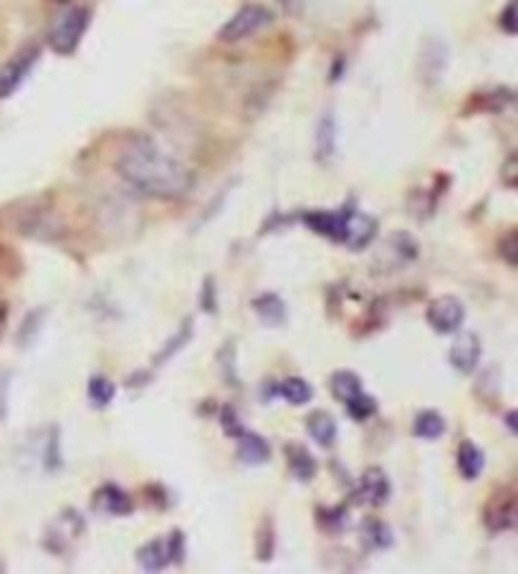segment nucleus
Instances as JSON below:
<instances>
[{
	"instance_id": "nucleus-1",
	"label": "nucleus",
	"mask_w": 518,
	"mask_h": 574,
	"mask_svg": "<svg viewBox=\"0 0 518 574\" xmlns=\"http://www.w3.org/2000/svg\"><path fill=\"white\" fill-rule=\"evenodd\" d=\"M114 168L130 187L157 200L185 198L195 185L193 170L147 135L132 137L116 155Z\"/></svg>"
},
{
	"instance_id": "nucleus-2",
	"label": "nucleus",
	"mask_w": 518,
	"mask_h": 574,
	"mask_svg": "<svg viewBox=\"0 0 518 574\" xmlns=\"http://www.w3.org/2000/svg\"><path fill=\"white\" fill-rule=\"evenodd\" d=\"M91 26V11L86 5H66L57 13L49 28V46L59 57H72L82 46L86 30Z\"/></svg>"
},
{
	"instance_id": "nucleus-3",
	"label": "nucleus",
	"mask_w": 518,
	"mask_h": 574,
	"mask_svg": "<svg viewBox=\"0 0 518 574\" xmlns=\"http://www.w3.org/2000/svg\"><path fill=\"white\" fill-rule=\"evenodd\" d=\"M38 59H41V46L28 44V46H23L18 53H13L3 66H0V99L13 97V94L21 89L28 74L36 69Z\"/></svg>"
},
{
	"instance_id": "nucleus-4",
	"label": "nucleus",
	"mask_w": 518,
	"mask_h": 574,
	"mask_svg": "<svg viewBox=\"0 0 518 574\" xmlns=\"http://www.w3.org/2000/svg\"><path fill=\"white\" fill-rule=\"evenodd\" d=\"M271 21H273V13L269 11V8L261 3H248V5H243L231 21H225V26L221 28V34L218 36H221V41L225 44H238L243 41V38L258 34V30L269 26Z\"/></svg>"
},
{
	"instance_id": "nucleus-5",
	"label": "nucleus",
	"mask_w": 518,
	"mask_h": 574,
	"mask_svg": "<svg viewBox=\"0 0 518 574\" xmlns=\"http://www.w3.org/2000/svg\"><path fill=\"white\" fill-rule=\"evenodd\" d=\"M355 200H349L347 206H342L340 210H311V213H304V225L311 228L313 233L324 235L326 241L332 243H344V235H347V220L355 210Z\"/></svg>"
},
{
	"instance_id": "nucleus-6",
	"label": "nucleus",
	"mask_w": 518,
	"mask_h": 574,
	"mask_svg": "<svg viewBox=\"0 0 518 574\" xmlns=\"http://www.w3.org/2000/svg\"><path fill=\"white\" fill-rule=\"evenodd\" d=\"M425 319L437 334H455L466 321V304L458 296L433 298L425 309Z\"/></svg>"
},
{
	"instance_id": "nucleus-7",
	"label": "nucleus",
	"mask_w": 518,
	"mask_h": 574,
	"mask_svg": "<svg viewBox=\"0 0 518 574\" xmlns=\"http://www.w3.org/2000/svg\"><path fill=\"white\" fill-rule=\"evenodd\" d=\"M483 524L493 534L511 532L516 526V493L511 489H501L493 493L483 509Z\"/></svg>"
},
{
	"instance_id": "nucleus-8",
	"label": "nucleus",
	"mask_w": 518,
	"mask_h": 574,
	"mask_svg": "<svg viewBox=\"0 0 518 574\" xmlns=\"http://www.w3.org/2000/svg\"><path fill=\"white\" fill-rule=\"evenodd\" d=\"M483 355V344L481 337L476 332H455V342L451 347V365L453 369H458L460 375L476 373L478 362Z\"/></svg>"
},
{
	"instance_id": "nucleus-9",
	"label": "nucleus",
	"mask_w": 518,
	"mask_h": 574,
	"mask_svg": "<svg viewBox=\"0 0 518 574\" xmlns=\"http://www.w3.org/2000/svg\"><path fill=\"white\" fill-rule=\"evenodd\" d=\"M392 497V484L387 471L380 466L365 468V474L359 476L357 484V499L362 503H372V506H382Z\"/></svg>"
},
{
	"instance_id": "nucleus-10",
	"label": "nucleus",
	"mask_w": 518,
	"mask_h": 574,
	"mask_svg": "<svg viewBox=\"0 0 518 574\" xmlns=\"http://www.w3.org/2000/svg\"><path fill=\"white\" fill-rule=\"evenodd\" d=\"M91 506L107 516H130L135 511V501L116 484H104L94 491Z\"/></svg>"
},
{
	"instance_id": "nucleus-11",
	"label": "nucleus",
	"mask_w": 518,
	"mask_h": 574,
	"mask_svg": "<svg viewBox=\"0 0 518 574\" xmlns=\"http://www.w3.org/2000/svg\"><path fill=\"white\" fill-rule=\"evenodd\" d=\"M377 231H380V223H377L372 216H367L359 208H355L347 220L344 246H349L351 251H365L377 239Z\"/></svg>"
},
{
	"instance_id": "nucleus-12",
	"label": "nucleus",
	"mask_w": 518,
	"mask_h": 574,
	"mask_svg": "<svg viewBox=\"0 0 518 574\" xmlns=\"http://www.w3.org/2000/svg\"><path fill=\"white\" fill-rule=\"evenodd\" d=\"M235 448H238V459L246 466H263L271 461V443L263 436H258L254 430H246L235 438Z\"/></svg>"
},
{
	"instance_id": "nucleus-13",
	"label": "nucleus",
	"mask_w": 518,
	"mask_h": 574,
	"mask_svg": "<svg viewBox=\"0 0 518 574\" xmlns=\"http://www.w3.org/2000/svg\"><path fill=\"white\" fill-rule=\"evenodd\" d=\"M306 432H309L311 440H317L319 448H334L336 436H340V426H336V418L329 411H313L309 418H306Z\"/></svg>"
},
{
	"instance_id": "nucleus-14",
	"label": "nucleus",
	"mask_w": 518,
	"mask_h": 574,
	"mask_svg": "<svg viewBox=\"0 0 518 574\" xmlns=\"http://www.w3.org/2000/svg\"><path fill=\"white\" fill-rule=\"evenodd\" d=\"M286 453V463H288V471H292L296 481L301 484H309L313 476H317L319 471V463L313 459V453L309 451L306 445H298V443H288L284 448Z\"/></svg>"
},
{
	"instance_id": "nucleus-15",
	"label": "nucleus",
	"mask_w": 518,
	"mask_h": 574,
	"mask_svg": "<svg viewBox=\"0 0 518 574\" xmlns=\"http://www.w3.org/2000/svg\"><path fill=\"white\" fill-rule=\"evenodd\" d=\"M359 537H362L365 547L370 549V552H384V549L395 545V534H392L390 524L374 516L362 518V524H359Z\"/></svg>"
},
{
	"instance_id": "nucleus-16",
	"label": "nucleus",
	"mask_w": 518,
	"mask_h": 574,
	"mask_svg": "<svg viewBox=\"0 0 518 574\" xmlns=\"http://www.w3.org/2000/svg\"><path fill=\"white\" fill-rule=\"evenodd\" d=\"M250 306H254V312L258 314V319H261V325H266V327H284L286 325L288 309H286V302L279 294L256 296L254 302H250Z\"/></svg>"
},
{
	"instance_id": "nucleus-17",
	"label": "nucleus",
	"mask_w": 518,
	"mask_h": 574,
	"mask_svg": "<svg viewBox=\"0 0 518 574\" xmlns=\"http://www.w3.org/2000/svg\"><path fill=\"white\" fill-rule=\"evenodd\" d=\"M455 461H458V471L466 481H476V478H481V474L485 471V453L481 445L473 443V440H462L458 445Z\"/></svg>"
},
{
	"instance_id": "nucleus-18",
	"label": "nucleus",
	"mask_w": 518,
	"mask_h": 574,
	"mask_svg": "<svg viewBox=\"0 0 518 574\" xmlns=\"http://www.w3.org/2000/svg\"><path fill=\"white\" fill-rule=\"evenodd\" d=\"M447 430V420L441 411H433V407H425L415 415L412 420V436L420 440H437L443 438Z\"/></svg>"
},
{
	"instance_id": "nucleus-19",
	"label": "nucleus",
	"mask_w": 518,
	"mask_h": 574,
	"mask_svg": "<svg viewBox=\"0 0 518 574\" xmlns=\"http://www.w3.org/2000/svg\"><path fill=\"white\" fill-rule=\"evenodd\" d=\"M137 562L145 572H162L170 567V552L164 539H149L147 545L137 549Z\"/></svg>"
},
{
	"instance_id": "nucleus-20",
	"label": "nucleus",
	"mask_w": 518,
	"mask_h": 574,
	"mask_svg": "<svg viewBox=\"0 0 518 574\" xmlns=\"http://www.w3.org/2000/svg\"><path fill=\"white\" fill-rule=\"evenodd\" d=\"M329 388H332V395L340 400V403H349L351 398H357L359 392L365 390L362 377H359L355 369H336V373L329 377Z\"/></svg>"
},
{
	"instance_id": "nucleus-21",
	"label": "nucleus",
	"mask_w": 518,
	"mask_h": 574,
	"mask_svg": "<svg viewBox=\"0 0 518 574\" xmlns=\"http://www.w3.org/2000/svg\"><path fill=\"white\" fill-rule=\"evenodd\" d=\"M86 395H89V403L99 411H104L114 403L116 398V384L109 380L107 375H91L89 384H86Z\"/></svg>"
},
{
	"instance_id": "nucleus-22",
	"label": "nucleus",
	"mask_w": 518,
	"mask_h": 574,
	"mask_svg": "<svg viewBox=\"0 0 518 574\" xmlns=\"http://www.w3.org/2000/svg\"><path fill=\"white\" fill-rule=\"evenodd\" d=\"M336 149V122L334 114L326 112L317 124V157L321 162L332 160Z\"/></svg>"
},
{
	"instance_id": "nucleus-23",
	"label": "nucleus",
	"mask_w": 518,
	"mask_h": 574,
	"mask_svg": "<svg viewBox=\"0 0 518 574\" xmlns=\"http://www.w3.org/2000/svg\"><path fill=\"white\" fill-rule=\"evenodd\" d=\"M276 388H279V395L292 405H306V403H311V398H313V388L304 380V377H286V380L276 382Z\"/></svg>"
},
{
	"instance_id": "nucleus-24",
	"label": "nucleus",
	"mask_w": 518,
	"mask_h": 574,
	"mask_svg": "<svg viewBox=\"0 0 518 574\" xmlns=\"http://www.w3.org/2000/svg\"><path fill=\"white\" fill-rule=\"evenodd\" d=\"M193 337H195L193 319H190V317H185V319H183V325H180V332H177V334H172V337H170V342L164 344L160 355H157V357L152 359L155 365H164V362H170L172 357L177 355L180 350H183V347H187V344H190Z\"/></svg>"
},
{
	"instance_id": "nucleus-25",
	"label": "nucleus",
	"mask_w": 518,
	"mask_h": 574,
	"mask_svg": "<svg viewBox=\"0 0 518 574\" xmlns=\"http://www.w3.org/2000/svg\"><path fill=\"white\" fill-rule=\"evenodd\" d=\"M317 518L321 529L342 534L349 526V509L344 503H340V506H321L317 511Z\"/></svg>"
},
{
	"instance_id": "nucleus-26",
	"label": "nucleus",
	"mask_w": 518,
	"mask_h": 574,
	"mask_svg": "<svg viewBox=\"0 0 518 574\" xmlns=\"http://www.w3.org/2000/svg\"><path fill=\"white\" fill-rule=\"evenodd\" d=\"M344 411H347V415H349L351 420L365 423V420H370L372 415H377V411H380V405H377V400L372 395H367V392L362 390L357 398H351L349 403H344Z\"/></svg>"
},
{
	"instance_id": "nucleus-27",
	"label": "nucleus",
	"mask_w": 518,
	"mask_h": 574,
	"mask_svg": "<svg viewBox=\"0 0 518 574\" xmlns=\"http://www.w3.org/2000/svg\"><path fill=\"white\" fill-rule=\"evenodd\" d=\"M276 554V529H273L271 518H266L261 529L256 532V557L261 562H271Z\"/></svg>"
},
{
	"instance_id": "nucleus-28",
	"label": "nucleus",
	"mask_w": 518,
	"mask_h": 574,
	"mask_svg": "<svg viewBox=\"0 0 518 574\" xmlns=\"http://www.w3.org/2000/svg\"><path fill=\"white\" fill-rule=\"evenodd\" d=\"M64 466V455H61V438H59V428H51V436L46 440L44 448V468L49 474H57V471Z\"/></svg>"
},
{
	"instance_id": "nucleus-29",
	"label": "nucleus",
	"mask_w": 518,
	"mask_h": 574,
	"mask_svg": "<svg viewBox=\"0 0 518 574\" xmlns=\"http://www.w3.org/2000/svg\"><path fill=\"white\" fill-rule=\"evenodd\" d=\"M44 309H36V312H28V317L23 319V327L18 329V344L21 347H28L30 342H34V337L38 334V327L44 325Z\"/></svg>"
},
{
	"instance_id": "nucleus-30",
	"label": "nucleus",
	"mask_w": 518,
	"mask_h": 574,
	"mask_svg": "<svg viewBox=\"0 0 518 574\" xmlns=\"http://www.w3.org/2000/svg\"><path fill=\"white\" fill-rule=\"evenodd\" d=\"M168 552H170V562L172 564H185V557H187V539H185V532L183 529H172L168 534Z\"/></svg>"
},
{
	"instance_id": "nucleus-31",
	"label": "nucleus",
	"mask_w": 518,
	"mask_h": 574,
	"mask_svg": "<svg viewBox=\"0 0 518 574\" xmlns=\"http://www.w3.org/2000/svg\"><path fill=\"white\" fill-rule=\"evenodd\" d=\"M218 423H221V428L227 438H238L243 432V423L238 418V413H235L233 405H223L221 407V415H218Z\"/></svg>"
},
{
	"instance_id": "nucleus-32",
	"label": "nucleus",
	"mask_w": 518,
	"mask_h": 574,
	"mask_svg": "<svg viewBox=\"0 0 518 574\" xmlns=\"http://www.w3.org/2000/svg\"><path fill=\"white\" fill-rule=\"evenodd\" d=\"M498 256L508 266L518 264V231H508L504 239H498Z\"/></svg>"
},
{
	"instance_id": "nucleus-33",
	"label": "nucleus",
	"mask_w": 518,
	"mask_h": 574,
	"mask_svg": "<svg viewBox=\"0 0 518 574\" xmlns=\"http://www.w3.org/2000/svg\"><path fill=\"white\" fill-rule=\"evenodd\" d=\"M200 306L202 312L208 314H215L218 312V289H215V281L213 277H206V284H202V294H200Z\"/></svg>"
},
{
	"instance_id": "nucleus-34",
	"label": "nucleus",
	"mask_w": 518,
	"mask_h": 574,
	"mask_svg": "<svg viewBox=\"0 0 518 574\" xmlns=\"http://www.w3.org/2000/svg\"><path fill=\"white\" fill-rule=\"evenodd\" d=\"M498 26L506 30L508 36H514L518 26H516V0H508L506 8H504V13L498 15Z\"/></svg>"
},
{
	"instance_id": "nucleus-35",
	"label": "nucleus",
	"mask_w": 518,
	"mask_h": 574,
	"mask_svg": "<svg viewBox=\"0 0 518 574\" xmlns=\"http://www.w3.org/2000/svg\"><path fill=\"white\" fill-rule=\"evenodd\" d=\"M11 373H0V423L8 418V384H11Z\"/></svg>"
},
{
	"instance_id": "nucleus-36",
	"label": "nucleus",
	"mask_w": 518,
	"mask_h": 574,
	"mask_svg": "<svg viewBox=\"0 0 518 574\" xmlns=\"http://www.w3.org/2000/svg\"><path fill=\"white\" fill-rule=\"evenodd\" d=\"M514 168H516V155L508 157V160H506V168H504V178H506V185H508V187H514V185H516V172H514Z\"/></svg>"
},
{
	"instance_id": "nucleus-37",
	"label": "nucleus",
	"mask_w": 518,
	"mask_h": 574,
	"mask_svg": "<svg viewBox=\"0 0 518 574\" xmlns=\"http://www.w3.org/2000/svg\"><path fill=\"white\" fill-rule=\"evenodd\" d=\"M516 418H518V413H516V411H508V413H506V426H508V430H511V432H514V436H516V432H518V426H516Z\"/></svg>"
},
{
	"instance_id": "nucleus-38",
	"label": "nucleus",
	"mask_w": 518,
	"mask_h": 574,
	"mask_svg": "<svg viewBox=\"0 0 518 574\" xmlns=\"http://www.w3.org/2000/svg\"><path fill=\"white\" fill-rule=\"evenodd\" d=\"M5 317H8L5 302H3V298H0V332H3V327H5Z\"/></svg>"
},
{
	"instance_id": "nucleus-39",
	"label": "nucleus",
	"mask_w": 518,
	"mask_h": 574,
	"mask_svg": "<svg viewBox=\"0 0 518 574\" xmlns=\"http://www.w3.org/2000/svg\"><path fill=\"white\" fill-rule=\"evenodd\" d=\"M298 3V0H281V5H286V8H294Z\"/></svg>"
}]
</instances>
